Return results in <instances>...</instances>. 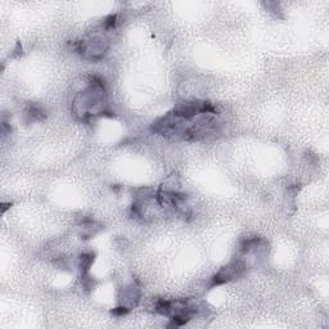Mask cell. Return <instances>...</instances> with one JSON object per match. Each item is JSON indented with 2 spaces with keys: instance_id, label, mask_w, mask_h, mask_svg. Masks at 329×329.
Segmentation results:
<instances>
[{
  "instance_id": "obj_1",
  "label": "cell",
  "mask_w": 329,
  "mask_h": 329,
  "mask_svg": "<svg viewBox=\"0 0 329 329\" xmlns=\"http://www.w3.org/2000/svg\"><path fill=\"white\" fill-rule=\"evenodd\" d=\"M244 270H246V264H244L242 260L233 261L232 264H229V265L221 268L220 270L214 275L211 285L214 287V285H220L224 284V283L233 281V279L240 277V275L244 273Z\"/></svg>"
},
{
  "instance_id": "obj_2",
  "label": "cell",
  "mask_w": 329,
  "mask_h": 329,
  "mask_svg": "<svg viewBox=\"0 0 329 329\" xmlns=\"http://www.w3.org/2000/svg\"><path fill=\"white\" fill-rule=\"evenodd\" d=\"M141 301V292L135 285H130L122 289L121 296H120V304L121 306L128 307L129 310L137 306Z\"/></svg>"
},
{
  "instance_id": "obj_4",
  "label": "cell",
  "mask_w": 329,
  "mask_h": 329,
  "mask_svg": "<svg viewBox=\"0 0 329 329\" xmlns=\"http://www.w3.org/2000/svg\"><path fill=\"white\" fill-rule=\"evenodd\" d=\"M93 261H94L93 253H85V255L81 256L80 266H81V269H83L84 273L87 272L88 269L90 268V265H92V262H93Z\"/></svg>"
},
{
  "instance_id": "obj_3",
  "label": "cell",
  "mask_w": 329,
  "mask_h": 329,
  "mask_svg": "<svg viewBox=\"0 0 329 329\" xmlns=\"http://www.w3.org/2000/svg\"><path fill=\"white\" fill-rule=\"evenodd\" d=\"M26 116L30 118V121H36V120H43L45 117V112L40 106L31 104L26 109Z\"/></svg>"
}]
</instances>
